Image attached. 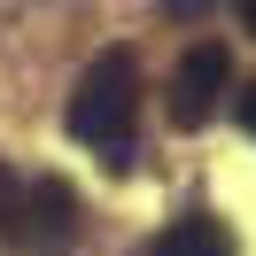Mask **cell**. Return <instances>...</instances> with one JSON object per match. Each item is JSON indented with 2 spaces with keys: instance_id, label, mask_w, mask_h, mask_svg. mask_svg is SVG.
Listing matches in <instances>:
<instances>
[{
  "instance_id": "6da1fadb",
  "label": "cell",
  "mask_w": 256,
  "mask_h": 256,
  "mask_svg": "<svg viewBox=\"0 0 256 256\" xmlns=\"http://www.w3.org/2000/svg\"><path fill=\"white\" fill-rule=\"evenodd\" d=\"M62 124H70V140L101 148L109 163L132 156V124H140V62H132V47H101L94 62L78 70Z\"/></svg>"
},
{
  "instance_id": "7a4b0ae2",
  "label": "cell",
  "mask_w": 256,
  "mask_h": 256,
  "mask_svg": "<svg viewBox=\"0 0 256 256\" xmlns=\"http://www.w3.org/2000/svg\"><path fill=\"white\" fill-rule=\"evenodd\" d=\"M0 233L32 256H70L78 240V194L62 178H16L0 171Z\"/></svg>"
},
{
  "instance_id": "3957f363",
  "label": "cell",
  "mask_w": 256,
  "mask_h": 256,
  "mask_svg": "<svg viewBox=\"0 0 256 256\" xmlns=\"http://www.w3.org/2000/svg\"><path fill=\"white\" fill-rule=\"evenodd\" d=\"M225 78H233V54H225V39H194V47H186V62H178V78H171V124H178V132L210 124V109H218Z\"/></svg>"
},
{
  "instance_id": "277c9868",
  "label": "cell",
  "mask_w": 256,
  "mask_h": 256,
  "mask_svg": "<svg viewBox=\"0 0 256 256\" xmlns=\"http://www.w3.org/2000/svg\"><path fill=\"white\" fill-rule=\"evenodd\" d=\"M148 256H233V233H225L210 210H186V218H171L148 240Z\"/></svg>"
},
{
  "instance_id": "5b68a950",
  "label": "cell",
  "mask_w": 256,
  "mask_h": 256,
  "mask_svg": "<svg viewBox=\"0 0 256 256\" xmlns=\"http://www.w3.org/2000/svg\"><path fill=\"white\" fill-rule=\"evenodd\" d=\"M240 124L256 132V86H248V94H240Z\"/></svg>"
},
{
  "instance_id": "8992f818",
  "label": "cell",
  "mask_w": 256,
  "mask_h": 256,
  "mask_svg": "<svg viewBox=\"0 0 256 256\" xmlns=\"http://www.w3.org/2000/svg\"><path fill=\"white\" fill-rule=\"evenodd\" d=\"M194 8H202V0H171V16H194Z\"/></svg>"
},
{
  "instance_id": "52a82bcc",
  "label": "cell",
  "mask_w": 256,
  "mask_h": 256,
  "mask_svg": "<svg viewBox=\"0 0 256 256\" xmlns=\"http://www.w3.org/2000/svg\"><path fill=\"white\" fill-rule=\"evenodd\" d=\"M240 16H248V32H256V0H240Z\"/></svg>"
}]
</instances>
